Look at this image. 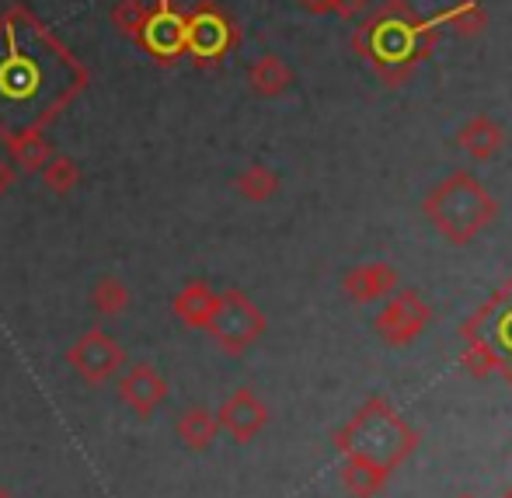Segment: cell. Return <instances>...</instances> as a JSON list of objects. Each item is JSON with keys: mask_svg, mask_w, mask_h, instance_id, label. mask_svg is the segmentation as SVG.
<instances>
[{"mask_svg": "<svg viewBox=\"0 0 512 498\" xmlns=\"http://www.w3.org/2000/svg\"><path fill=\"white\" fill-rule=\"evenodd\" d=\"M91 74L74 49L28 7L0 14V136L46 129L84 88Z\"/></svg>", "mask_w": 512, "mask_h": 498, "instance_id": "6da1fadb", "label": "cell"}, {"mask_svg": "<svg viewBox=\"0 0 512 498\" xmlns=\"http://www.w3.org/2000/svg\"><path fill=\"white\" fill-rule=\"evenodd\" d=\"M439 42V18H422L408 0H384L352 32V49L373 63L380 84L401 88Z\"/></svg>", "mask_w": 512, "mask_h": 498, "instance_id": "7a4b0ae2", "label": "cell"}, {"mask_svg": "<svg viewBox=\"0 0 512 498\" xmlns=\"http://www.w3.org/2000/svg\"><path fill=\"white\" fill-rule=\"evenodd\" d=\"M335 446L345 457H363L394 471L418 446V432L384 398H370L335 432Z\"/></svg>", "mask_w": 512, "mask_h": 498, "instance_id": "3957f363", "label": "cell"}, {"mask_svg": "<svg viewBox=\"0 0 512 498\" xmlns=\"http://www.w3.org/2000/svg\"><path fill=\"white\" fill-rule=\"evenodd\" d=\"M422 213L450 244H471L499 216V202L474 175L457 171L425 196Z\"/></svg>", "mask_w": 512, "mask_h": 498, "instance_id": "277c9868", "label": "cell"}, {"mask_svg": "<svg viewBox=\"0 0 512 498\" xmlns=\"http://www.w3.org/2000/svg\"><path fill=\"white\" fill-rule=\"evenodd\" d=\"M241 46V28L216 0H199L185 11V56L199 70H213Z\"/></svg>", "mask_w": 512, "mask_h": 498, "instance_id": "5b68a950", "label": "cell"}, {"mask_svg": "<svg viewBox=\"0 0 512 498\" xmlns=\"http://www.w3.org/2000/svg\"><path fill=\"white\" fill-rule=\"evenodd\" d=\"M265 328H269V321H265V314L255 307V300L241 290H227L216 300V310H213V317H209L206 331L213 335V342L220 345L227 356H244V352L265 335Z\"/></svg>", "mask_w": 512, "mask_h": 498, "instance_id": "8992f818", "label": "cell"}, {"mask_svg": "<svg viewBox=\"0 0 512 498\" xmlns=\"http://www.w3.org/2000/svg\"><path fill=\"white\" fill-rule=\"evenodd\" d=\"M460 335L464 342L481 345L492 356L495 373L512 384V279L460 328Z\"/></svg>", "mask_w": 512, "mask_h": 498, "instance_id": "52a82bcc", "label": "cell"}, {"mask_svg": "<svg viewBox=\"0 0 512 498\" xmlns=\"http://www.w3.org/2000/svg\"><path fill=\"white\" fill-rule=\"evenodd\" d=\"M63 363L91 387H102L108 380H115L126 370V349L108 335L105 328H88L67 352H63Z\"/></svg>", "mask_w": 512, "mask_h": 498, "instance_id": "ba28073f", "label": "cell"}, {"mask_svg": "<svg viewBox=\"0 0 512 498\" xmlns=\"http://www.w3.org/2000/svg\"><path fill=\"white\" fill-rule=\"evenodd\" d=\"M136 46L157 63V67H175L185 56V11H178L171 0H157L147 14V25Z\"/></svg>", "mask_w": 512, "mask_h": 498, "instance_id": "9c48e42d", "label": "cell"}, {"mask_svg": "<svg viewBox=\"0 0 512 498\" xmlns=\"http://www.w3.org/2000/svg\"><path fill=\"white\" fill-rule=\"evenodd\" d=\"M429 317H432L429 303L418 297L415 290H394L391 300L380 307L373 328H377V335L384 338L387 345H408L422 335Z\"/></svg>", "mask_w": 512, "mask_h": 498, "instance_id": "30bf717a", "label": "cell"}, {"mask_svg": "<svg viewBox=\"0 0 512 498\" xmlns=\"http://www.w3.org/2000/svg\"><path fill=\"white\" fill-rule=\"evenodd\" d=\"M216 422H220L223 432H230L234 443H251L269 425V408L251 387H241L216 408Z\"/></svg>", "mask_w": 512, "mask_h": 498, "instance_id": "8fae6325", "label": "cell"}, {"mask_svg": "<svg viewBox=\"0 0 512 498\" xmlns=\"http://www.w3.org/2000/svg\"><path fill=\"white\" fill-rule=\"evenodd\" d=\"M115 391H119V401L126 404L133 415L150 418L164 404V398H168V380L150 363H133V366H126V373L119 377Z\"/></svg>", "mask_w": 512, "mask_h": 498, "instance_id": "7c38bea8", "label": "cell"}, {"mask_svg": "<svg viewBox=\"0 0 512 498\" xmlns=\"http://www.w3.org/2000/svg\"><path fill=\"white\" fill-rule=\"evenodd\" d=\"M457 147L464 150L471 161H492V157H499L502 147H506V129H502L492 115L478 112L460 126Z\"/></svg>", "mask_w": 512, "mask_h": 498, "instance_id": "4fadbf2b", "label": "cell"}, {"mask_svg": "<svg viewBox=\"0 0 512 498\" xmlns=\"http://www.w3.org/2000/svg\"><path fill=\"white\" fill-rule=\"evenodd\" d=\"M342 290H345V297L356 303H373L380 297H391V293L398 290V272L387 262H366L342 279Z\"/></svg>", "mask_w": 512, "mask_h": 498, "instance_id": "5bb4252c", "label": "cell"}, {"mask_svg": "<svg viewBox=\"0 0 512 498\" xmlns=\"http://www.w3.org/2000/svg\"><path fill=\"white\" fill-rule=\"evenodd\" d=\"M216 300H220V293L209 290V283H203V279H192V283H185L182 290L175 293V300H171V314H175L185 328H203L206 331L209 317H213V310H216Z\"/></svg>", "mask_w": 512, "mask_h": 498, "instance_id": "9a60e30c", "label": "cell"}, {"mask_svg": "<svg viewBox=\"0 0 512 498\" xmlns=\"http://www.w3.org/2000/svg\"><path fill=\"white\" fill-rule=\"evenodd\" d=\"M4 147L11 154V164L25 175H39L53 157V143H49L46 129H21V133L7 136Z\"/></svg>", "mask_w": 512, "mask_h": 498, "instance_id": "2e32d148", "label": "cell"}, {"mask_svg": "<svg viewBox=\"0 0 512 498\" xmlns=\"http://www.w3.org/2000/svg\"><path fill=\"white\" fill-rule=\"evenodd\" d=\"M248 84H251V91H255V95L279 98V95H286V91H290L293 70H290V63H286L283 56L265 53L248 67Z\"/></svg>", "mask_w": 512, "mask_h": 498, "instance_id": "e0dca14e", "label": "cell"}, {"mask_svg": "<svg viewBox=\"0 0 512 498\" xmlns=\"http://www.w3.org/2000/svg\"><path fill=\"white\" fill-rule=\"evenodd\" d=\"M175 432L185 450H209L216 443V436H220V422H216V411L196 404V408H185L178 415Z\"/></svg>", "mask_w": 512, "mask_h": 498, "instance_id": "ac0fdd59", "label": "cell"}, {"mask_svg": "<svg viewBox=\"0 0 512 498\" xmlns=\"http://www.w3.org/2000/svg\"><path fill=\"white\" fill-rule=\"evenodd\" d=\"M387 478H391V471H384L380 464H370V460H363V457H349V464L342 467V481L352 492V498L380 495L387 485Z\"/></svg>", "mask_w": 512, "mask_h": 498, "instance_id": "d6986e66", "label": "cell"}, {"mask_svg": "<svg viewBox=\"0 0 512 498\" xmlns=\"http://www.w3.org/2000/svg\"><path fill=\"white\" fill-rule=\"evenodd\" d=\"M439 25L453 28L460 39H474V35H481L488 28V11L478 4V0H457V4L443 11Z\"/></svg>", "mask_w": 512, "mask_h": 498, "instance_id": "ffe728a7", "label": "cell"}, {"mask_svg": "<svg viewBox=\"0 0 512 498\" xmlns=\"http://www.w3.org/2000/svg\"><path fill=\"white\" fill-rule=\"evenodd\" d=\"M234 192L248 202H269L279 192V175L272 168H265V164H248L234 178Z\"/></svg>", "mask_w": 512, "mask_h": 498, "instance_id": "44dd1931", "label": "cell"}, {"mask_svg": "<svg viewBox=\"0 0 512 498\" xmlns=\"http://www.w3.org/2000/svg\"><path fill=\"white\" fill-rule=\"evenodd\" d=\"M129 303H133V293H129V286L122 283L119 276H102L95 283V290H91V307H95V314H102V317L126 314Z\"/></svg>", "mask_w": 512, "mask_h": 498, "instance_id": "7402d4cb", "label": "cell"}, {"mask_svg": "<svg viewBox=\"0 0 512 498\" xmlns=\"http://www.w3.org/2000/svg\"><path fill=\"white\" fill-rule=\"evenodd\" d=\"M39 175H42L46 192H53V196H70V192L81 185V164H77L74 157H67V154H53Z\"/></svg>", "mask_w": 512, "mask_h": 498, "instance_id": "603a6c76", "label": "cell"}, {"mask_svg": "<svg viewBox=\"0 0 512 498\" xmlns=\"http://www.w3.org/2000/svg\"><path fill=\"white\" fill-rule=\"evenodd\" d=\"M147 14H150V4L147 0H119V4L112 7V28L122 35V39H133L140 42L143 35V25H147Z\"/></svg>", "mask_w": 512, "mask_h": 498, "instance_id": "cb8c5ba5", "label": "cell"}, {"mask_svg": "<svg viewBox=\"0 0 512 498\" xmlns=\"http://www.w3.org/2000/svg\"><path fill=\"white\" fill-rule=\"evenodd\" d=\"M363 11H370V0H331V14H338L345 21L359 18Z\"/></svg>", "mask_w": 512, "mask_h": 498, "instance_id": "d4e9b609", "label": "cell"}, {"mask_svg": "<svg viewBox=\"0 0 512 498\" xmlns=\"http://www.w3.org/2000/svg\"><path fill=\"white\" fill-rule=\"evenodd\" d=\"M14 182H18V168H14V164L7 161L4 154H0V199H4L7 192H11Z\"/></svg>", "mask_w": 512, "mask_h": 498, "instance_id": "484cf974", "label": "cell"}, {"mask_svg": "<svg viewBox=\"0 0 512 498\" xmlns=\"http://www.w3.org/2000/svg\"><path fill=\"white\" fill-rule=\"evenodd\" d=\"M307 14H331V0H297Z\"/></svg>", "mask_w": 512, "mask_h": 498, "instance_id": "4316f807", "label": "cell"}, {"mask_svg": "<svg viewBox=\"0 0 512 498\" xmlns=\"http://www.w3.org/2000/svg\"><path fill=\"white\" fill-rule=\"evenodd\" d=\"M0 498H11V492H7V488H4V485H0Z\"/></svg>", "mask_w": 512, "mask_h": 498, "instance_id": "83f0119b", "label": "cell"}, {"mask_svg": "<svg viewBox=\"0 0 512 498\" xmlns=\"http://www.w3.org/2000/svg\"><path fill=\"white\" fill-rule=\"evenodd\" d=\"M502 498H512V488H509V492H506V495H502Z\"/></svg>", "mask_w": 512, "mask_h": 498, "instance_id": "f1b7e54d", "label": "cell"}, {"mask_svg": "<svg viewBox=\"0 0 512 498\" xmlns=\"http://www.w3.org/2000/svg\"><path fill=\"white\" fill-rule=\"evenodd\" d=\"M460 498H474V495H460Z\"/></svg>", "mask_w": 512, "mask_h": 498, "instance_id": "f546056e", "label": "cell"}]
</instances>
